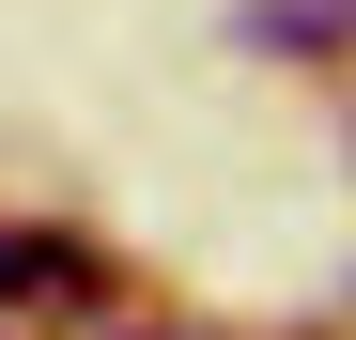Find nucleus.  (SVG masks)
<instances>
[{"label":"nucleus","mask_w":356,"mask_h":340,"mask_svg":"<svg viewBox=\"0 0 356 340\" xmlns=\"http://www.w3.org/2000/svg\"><path fill=\"white\" fill-rule=\"evenodd\" d=\"M93 294H108L93 232H0V309H93Z\"/></svg>","instance_id":"obj_1"},{"label":"nucleus","mask_w":356,"mask_h":340,"mask_svg":"<svg viewBox=\"0 0 356 340\" xmlns=\"http://www.w3.org/2000/svg\"><path fill=\"white\" fill-rule=\"evenodd\" d=\"M341 31H356V0H248V46H279V62H310Z\"/></svg>","instance_id":"obj_2"}]
</instances>
